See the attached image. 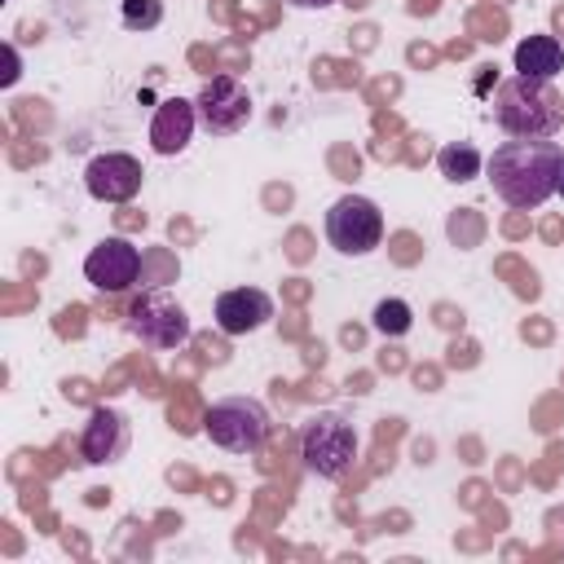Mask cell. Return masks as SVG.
Listing matches in <instances>:
<instances>
[{"instance_id":"7","label":"cell","mask_w":564,"mask_h":564,"mask_svg":"<svg viewBox=\"0 0 564 564\" xmlns=\"http://www.w3.org/2000/svg\"><path fill=\"white\" fill-rule=\"evenodd\" d=\"M194 106H198V123H203L212 137H229V132H238V128L251 119V93H247L242 79H234V75H212V79H203Z\"/></svg>"},{"instance_id":"4","label":"cell","mask_w":564,"mask_h":564,"mask_svg":"<svg viewBox=\"0 0 564 564\" xmlns=\"http://www.w3.org/2000/svg\"><path fill=\"white\" fill-rule=\"evenodd\" d=\"M300 458L317 480H344L357 458V432L344 414H313L300 432Z\"/></svg>"},{"instance_id":"8","label":"cell","mask_w":564,"mask_h":564,"mask_svg":"<svg viewBox=\"0 0 564 564\" xmlns=\"http://www.w3.org/2000/svg\"><path fill=\"white\" fill-rule=\"evenodd\" d=\"M84 278L97 286V291H128L137 278H141V247H132L128 238H101L88 256H84Z\"/></svg>"},{"instance_id":"12","label":"cell","mask_w":564,"mask_h":564,"mask_svg":"<svg viewBox=\"0 0 564 564\" xmlns=\"http://www.w3.org/2000/svg\"><path fill=\"white\" fill-rule=\"evenodd\" d=\"M194 123H198V106L185 101V97H167L154 106V119H150V150L154 154H181L194 137Z\"/></svg>"},{"instance_id":"5","label":"cell","mask_w":564,"mask_h":564,"mask_svg":"<svg viewBox=\"0 0 564 564\" xmlns=\"http://www.w3.org/2000/svg\"><path fill=\"white\" fill-rule=\"evenodd\" d=\"M128 330L132 339H141V348L154 352H172L181 344H189V313L181 300H172L167 291H145L137 295V304L128 308Z\"/></svg>"},{"instance_id":"10","label":"cell","mask_w":564,"mask_h":564,"mask_svg":"<svg viewBox=\"0 0 564 564\" xmlns=\"http://www.w3.org/2000/svg\"><path fill=\"white\" fill-rule=\"evenodd\" d=\"M128 441H132L128 419H123L115 405H97V410L88 414L84 432H79V458H84L88 467L119 463V458L128 454Z\"/></svg>"},{"instance_id":"16","label":"cell","mask_w":564,"mask_h":564,"mask_svg":"<svg viewBox=\"0 0 564 564\" xmlns=\"http://www.w3.org/2000/svg\"><path fill=\"white\" fill-rule=\"evenodd\" d=\"M163 22V0H123V26L128 31H154Z\"/></svg>"},{"instance_id":"14","label":"cell","mask_w":564,"mask_h":564,"mask_svg":"<svg viewBox=\"0 0 564 564\" xmlns=\"http://www.w3.org/2000/svg\"><path fill=\"white\" fill-rule=\"evenodd\" d=\"M436 167H441V176H445V181L467 185V181H476V176H480L485 154H480L471 141H449V145H441V150H436Z\"/></svg>"},{"instance_id":"17","label":"cell","mask_w":564,"mask_h":564,"mask_svg":"<svg viewBox=\"0 0 564 564\" xmlns=\"http://www.w3.org/2000/svg\"><path fill=\"white\" fill-rule=\"evenodd\" d=\"M4 57H9V70H4V79H0V84L9 88V84H18V75H22V70H18V48L9 44V48H4Z\"/></svg>"},{"instance_id":"18","label":"cell","mask_w":564,"mask_h":564,"mask_svg":"<svg viewBox=\"0 0 564 564\" xmlns=\"http://www.w3.org/2000/svg\"><path fill=\"white\" fill-rule=\"evenodd\" d=\"M286 4H295V9H326V4H335V0H286Z\"/></svg>"},{"instance_id":"1","label":"cell","mask_w":564,"mask_h":564,"mask_svg":"<svg viewBox=\"0 0 564 564\" xmlns=\"http://www.w3.org/2000/svg\"><path fill=\"white\" fill-rule=\"evenodd\" d=\"M560 159L564 150L542 137V141H524V137H511L502 141L494 154H489V185L494 194L516 207V212H533L542 207L551 194H555V176H560Z\"/></svg>"},{"instance_id":"11","label":"cell","mask_w":564,"mask_h":564,"mask_svg":"<svg viewBox=\"0 0 564 564\" xmlns=\"http://www.w3.org/2000/svg\"><path fill=\"white\" fill-rule=\"evenodd\" d=\"M273 317V300L260 286H234L216 295V326L220 335H251Z\"/></svg>"},{"instance_id":"3","label":"cell","mask_w":564,"mask_h":564,"mask_svg":"<svg viewBox=\"0 0 564 564\" xmlns=\"http://www.w3.org/2000/svg\"><path fill=\"white\" fill-rule=\"evenodd\" d=\"M203 436L225 454H260L269 441V410L256 397H220L203 414Z\"/></svg>"},{"instance_id":"2","label":"cell","mask_w":564,"mask_h":564,"mask_svg":"<svg viewBox=\"0 0 564 564\" xmlns=\"http://www.w3.org/2000/svg\"><path fill=\"white\" fill-rule=\"evenodd\" d=\"M494 119L507 137H524V141H542L555 137L564 123V97L555 93L551 79H529V75H511L494 88Z\"/></svg>"},{"instance_id":"13","label":"cell","mask_w":564,"mask_h":564,"mask_svg":"<svg viewBox=\"0 0 564 564\" xmlns=\"http://www.w3.org/2000/svg\"><path fill=\"white\" fill-rule=\"evenodd\" d=\"M560 70H564V44L555 35H524L516 44V75L555 79Z\"/></svg>"},{"instance_id":"9","label":"cell","mask_w":564,"mask_h":564,"mask_svg":"<svg viewBox=\"0 0 564 564\" xmlns=\"http://www.w3.org/2000/svg\"><path fill=\"white\" fill-rule=\"evenodd\" d=\"M141 163L132 154H119V150H106L97 154L88 167H84V189L97 198V203H128L137 198L141 189Z\"/></svg>"},{"instance_id":"15","label":"cell","mask_w":564,"mask_h":564,"mask_svg":"<svg viewBox=\"0 0 564 564\" xmlns=\"http://www.w3.org/2000/svg\"><path fill=\"white\" fill-rule=\"evenodd\" d=\"M375 330L379 335H388V339H401L410 326H414V308L405 304V300H397V295H388V300H379L375 304Z\"/></svg>"},{"instance_id":"19","label":"cell","mask_w":564,"mask_h":564,"mask_svg":"<svg viewBox=\"0 0 564 564\" xmlns=\"http://www.w3.org/2000/svg\"><path fill=\"white\" fill-rule=\"evenodd\" d=\"M555 194L564 198V159H560V176H555Z\"/></svg>"},{"instance_id":"6","label":"cell","mask_w":564,"mask_h":564,"mask_svg":"<svg viewBox=\"0 0 564 564\" xmlns=\"http://www.w3.org/2000/svg\"><path fill=\"white\" fill-rule=\"evenodd\" d=\"M326 242L339 256H370L383 242V212L366 194H344L326 207Z\"/></svg>"}]
</instances>
